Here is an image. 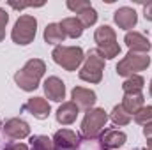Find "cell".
Returning <instances> with one entry per match:
<instances>
[{
    "label": "cell",
    "instance_id": "ffe728a7",
    "mask_svg": "<svg viewBox=\"0 0 152 150\" xmlns=\"http://www.w3.org/2000/svg\"><path fill=\"white\" fill-rule=\"evenodd\" d=\"M122 88H124V92H126V94H140V92H142V88H143V78H142V76H138V74L129 76V78L124 81Z\"/></svg>",
    "mask_w": 152,
    "mask_h": 150
},
{
    "label": "cell",
    "instance_id": "1f68e13d",
    "mask_svg": "<svg viewBox=\"0 0 152 150\" xmlns=\"http://www.w3.org/2000/svg\"><path fill=\"white\" fill-rule=\"evenodd\" d=\"M142 150H147V149H142Z\"/></svg>",
    "mask_w": 152,
    "mask_h": 150
},
{
    "label": "cell",
    "instance_id": "ba28073f",
    "mask_svg": "<svg viewBox=\"0 0 152 150\" xmlns=\"http://www.w3.org/2000/svg\"><path fill=\"white\" fill-rule=\"evenodd\" d=\"M78 141H80L78 134H75L69 129L57 131L55 136H53V143H55V149L57 150H75L78 147Z\"/></svg>",
    "mask_w": 152,
    "mask_h": 150
},
{
    "label": "cell",
    "instance_id": "5b68a950",
    "mask_svg": "<svg viewBox=\"0 0 152 150\" xmlns=\"http://www.w3.org/2000/svg\"><path fill=\"white\" fill-rule=\"evenodd\" d=\"M106 111L101 110V108H94V110H88L83 122H81V131L85 134V138H96L106 125Z\"/></svg>",
    "mask_w": 152,
    "mask_h": 150
},
{
    "label": "cell",
    "instance_id": "d6986e66",
    "mask_svg": "<svg viewBox=\"0 0 152 150\" xmlns=\"http://www.w3.org/2000/svg\"><path fill=\"white\" fill-rule=\"evenodd\" d=\"M64 39H66V36L58 23H50L44 28V41L48 44H60V42H64Z\"/></svg>",
    "mask_w": 152,
    "mask_h": 150
},
{
    "label": "cell",
    "instance_id": "4fadbf2b",
    "mask_svg": "<svg viewBox=\"0 0 152 150\" xmlns=\"http://www.w3.org/2000/svg\"><path fill=\"white\" fill-rule=\"evenodd\" d=\"M25 108L32 113L36 118H39V120H44V118H48V115H50V104H48V101H44L42 97H34V99H30V101L25 104Z\"/></svg>",
    "mask_w": 152,
    "mask_h": 150
},
{
    "label": "cell",
    "instance_id": "f1b7e54d",
    "mask_svg": "<svg viewBox=\"0 0 152 150\" xmlns=\"http://www.w3.org/2000/svg\"><path fill=\"white\" fill-rule=\"evenodd\" d=\"M7 150H27V147L21 145V143H14V145H11Z\"/></svg>",
    "mask_w": 152,
    "mask_h": 150
},
{
    "label": "cell",
    "instance_id": "f546056e",
    "mask_svg": "<svg viewBox=\"0 0 152 150\" xmlns=\"http://www.w3.org/2000/svg\"><path fill=\"white\" fill-rule=\"evenodd\" d=\"M149 150H152V140H149Z\"/></svg>",
    "mask_w": 152,
    "mask_h": 150
},
{
    "label": "cell",
    "instance_id": "d4e9b609",
    "mask_svg": "<svg viewBox=\"0 0 152 150\" xmlns=\"http://www.w3.org/2000/svg\"><path fill=\"white\" fill-rule=\"evenodd\" d=\"M66 5H67V9H71V11L76 12V14H80L81 11H85V9H88V7H92V4H90V2H80V0H76V2L69 0Z\"/></svg>",
    "mask_w": 152,
    "mask_h": 150
},
{
    "label": "cell",
    "instance_id": "8992f818",
    "mask_svg": "<svg viewBox=\"0 0 152 150\" xmlns=\"http://www.w3.org/2000/svg\"><path fill=\"white\" fill-rule=\"evenodd\" d=\"M151 66V57H147L145 53H134L129 51L127 57L117 66V73L120 76H133L138 71H143Z\"/></svg>",
    "mask_w": 152,
    "mask_h": 150
},
{
    "label": "cell",
    "instance_id": "484cf974",
    "mask_svg": "<svg viewBox=\"0 0 152 150\" xmlns=\"http://www.w3.org/2000/svg\"><path fill=\"white\" fill-rule=\"evenodd\" d=\"M7 21H9L7 12H5L4 9H0V41H2L4 36H5V25H7Z\"/></svg>",
    "mask_w": 152,
    "mask_h": 150
},
{
    "label": "cell",
    "instance_id": "e0dca14e",
    "mask_svg": "<svg viewBox=\"0 0 152 150\" xmlns=\"http://www.w3.org/2000/svg\"><path fill=\"white\" fill-rule=\"evenodd\" d=\"M120 106L129 113V115L138 113L143 108V95H142V92H140V94H126Z\"/></svg>",
    "mask_w": 152,
    "mask_h": 150
},
{
    "label": "cell",
    "instance_id": "603a6c76",
    "mask_svg": "<svg viewBox=\"0 0 152 150\" xmlns=\"http://www.w3.org/2000/svg\"><path fill=\"white\" fill-rule=\"evenodd\" d=\"M30 143H32L34 150H53L51 140L48 136H34V138H30Z\"/></svg>",
    "mask_w": 152,
    "mask_h": 150
},
{
    "label": "cell",
    "instance_id": "7c38bea8",
    "mask_svg": "<svg viewBox=\"0 0 152 150\" xmlns=\"http://www.w3.org/2000/svg\"><path fill=\"white\" fill-rule=\"evenodd\" d=\"M73 103H75L78 108H85V110H90L96 103V94L88 88H83V87H76L73 90Z\"/></svg>",
    "mask_w": 152,
    "mask_h": 150
},
{
    "label": "cell",
    "instance_id": "4316f807",
    "mask_svg": "<svg viewBox=\"0 0 152 150\" xmlns=\"http://www.w3.org/2000/svg\"><path fill=\"white\" fill-rule=\"evenodd\" d=\"M143 16L147 21H152V2H147L143 5Z\"/></svg>",
    "mask_w": 152,
    "mask_h": 150
},
{
    "label": "cell",
    "instance_id": "5bb4252c",
    "mask_svg": "<svg viewBox=\"0 0 152 150\" xmlns=\"http://www.w3.org/2000/svg\"><path fill=\"white\" fill-rule=\"evenodd\" d=\"M78 106H76L75 103H64L58 110H57V120H58V124H62V125H69V124H73L76 120V117H78Z\"/></svg>",
    "mask_w": 152,
    "mask_h": 150
},
{
    "label": "cell",
    "instance_id": "30bf717a",
    "mask_svg": "<svg viewBox=\"0 0 152 150\" xmlns=\"http://www.w3.org/2000/svg\"><path fill=\"white\" fill-rule=\"evenodd\" d=\"M113 20L120 28L129 30V28H133V27L136 25L138 16H136V11H134V9H131V7H120V9L115 11Z\"/></svg>",
    "mask_w": 152,
    "mask_h": 150
},
{
    "label": "cell",
    "instance_id": "8fae6325",
    "mask_svg": "<svg viewBox=\"0 0 152 150\" xmlns=\"http://www.w3.org/2000/svg\"><path fill=\"white\" fill-rule=\"evenodd\" d=\"M126 44H127V48L131 50V51H134V53H147L149 50H151V42H149V39L145 37V36H142V34H138V32H127L126 34Z\"/></svg>",
    "mask_w": 152,
    "mask_h": 150
},
{
    "label": "cell",
    "instance_id": "44dd1931",
    "mask_svg": "<svg viewBox=\"0 0 152 150\" xmlns=\"http://www.w3.org/2000/svg\"><path fill=\"white\" fill-rule=\"evenodd\" d=\"M131 118H133V115H129L120 104L115 106L113 111H112V120H113V124H117V125H126V124L131 122Z\"/></svg>",
    "mask_w": 152,
    "mask_h": 150
},
{
    "label": "cell",
    "instance_id": "ac0fdd59",
    "mask_svg": "<svg viewBox=\"0 0 152 150\" xmlns=\"http://www.w3.org/2000/svg\"><path fill=\"white\" fill-rule=\"evenodd\" d=\"M101 143L106 149H117L126 143V134L122 131H106L101 136Z\"/></svg>",
    "mask_w": 152,
    "mask_h": 150
},
{
    "label": "cell",
    "instance_id": "3957f363",
    "mask_svg": "<svg viewBox=\"0 0 152 150\" xmlns=\"http://www.w3.org/2000/svg\"><path fill=\"white\" fill-rule=\"evenodd\" d=\"M36 32H37V20L34 16H30V14H23L16 21L11 37L16 44L25 46V44L32 42V39L36 37Z\"/></svg>",
    "mask_w": 152,
    "mask_h": 150
},
{
    "label": "cell",
    "instance_id": "7402d4cb",
    "mask_svg": "<svg viewBox=\"0 0 152 150\" xmlns=\"http://www.w3.org/2000/svg\"><path fill=\"white\" fill-rule=\"evenodd\" d=\"M76 18L80 20V23H81V25H83V28H85V27H92V25L97 21V12H96V9H94V7H88V9L81 11Z\"/></svg>",
    "mask_w": 152,
    "mask_h": 150
},
{
    "label": "cell",
    "instance_id": "6da1fadb",
    "mask_svg": "<svg viewBox=\"0 0 152 150\" xmlns=\"http://www.w3.org/2000/svg\"><path fill=\"white\" fill-rule=\"evenodd\" d=\"M42 74H44V62L39 58H34V60H28L25 67L14 74V81L18 83L20 88L32 92L39 87V79Z\"/></svg>",
    "mask_w": 152,
    "mask_h": 150
},
{
    "label": "cell",
    "instance_id": "cb8c5ba5",
    "mask_svg": "<svg viewBox=\"0 0 152 150\" xmlns=\"http://www.w3.org/2000/svg\"><path fill=\"white\" fill-rule=\"evenodd\" d=\"M134 122L143 124V125L152 122V106H143L138 113H134Z\"/></svg>",
    "mask_w": 152,
    "mask_h": 150
},
{
    "label": "cell",
    "instance_id": "277c9868",
    "mask_svg": "<svg viewBox=\"0 0 152 150\" xmlns=\"http://www.w3.org/2000/svg\"><path fill=\"white\" fill-rule=\"evenodd\" d=\"M51 57L58 66H62L67 71H76V67L85 58L81 48H75V46H57L53 50Z\"/></svg>",
    "mask_w": 152,
    "mask_h": 150
},
{
    "label": "cell",
    "instance_id": "7a4b0ae2",
    "mask_svg": "<svg viewBox=\"0 0 152 150\" xmlns=\"http://www.w3.org/2000/svg\"><path fill=\"white\" fill-rule=\"evenodd\" d=\"M103 69H104V58L99 53V50H90L87 53V60L83 69L80 71V78L88 83H99L103 78Z\"/></svg>",
    "mask_w": 152,
    "mask_h": 150
},
{
    "label": "cell",
    "instance_id": "9a60e30c",
    "mask_svg": "<svg viewBox=\"0 0 152 150\" xmlns=\"http://www.w3.org/2000/svg\"><path fill=\"white\" fill-rule=\"evenodd\" d=\"M58 25H60V28H62V32H64L66 37L76 39L83 34V25L80 23L78 18H66V20H62Z\"/></svg>",
    "mask_w": 152,
    "mask_h": 150
},
{
    "label": "cell",
    "instance_id": "52a82bcc",
    "mask_svg": "<svg viewBox=\"0 0 152 150\" xmlns=\"http://www.w3.org/2000/svg\"><path fill=\"white\" fill-rule=\"evenodd\" d=\"M44 92H46V95H48L51 101L60 103V101H64V97H66V85H64V81H62L60 78L50 76V78L44 81Z\"/></svg>",
    "mask_w": 152,
    "mask_h": 150
},
{
    "label": "cell",
    "instance_id": "2e32d148",
    "mask_svg": "<svg viewBox=\"0 0 152 150\" xmlns=\"http://www.w3.org/2000/svg\"><path fill=\"white\" fill-rule=\"evenodd\" d=\"M96 42H97V46H99V50L101 48H106V46H112L115 44L117 41H115V32L112 27H108V25H103V27H99L97 30H96Z\"/></svg>",
    "mask_w": 152,
    "mask_h": 150
},
{
    "label": "cell",
    "instance_id": "9c48e42d",
    "mask_svg": "<svg viewBox=\"0 0 152 150\" xmlns=\"http://www.w3.org/2000/svg\"><path fill=\"white\" fill-rule=\"evenodd\" d=\"M4 133H5L9 138H12V140H21V138H27V136H28L30 127H28L27 122H23V120H20V118H12V120H9V122L4 125Z\"/></svg>",
    "mask_w": 152,
    "mask_h": 150
},
{
    "label": "cell",
    "instance_id": "4dcf8cb0",
    "mask_svg": "<svg viewBox=\"0 0 152 150\" xmlns=\"http://www.w3.org/2000/svg\"><path fill=\"white\" fill-rule=\"evenodd\" d=\"M149 90H151V95H152V79H151V88Z\"/></svg>",
    "mask_w": 152,
    "mask_h": 150
},
{
    "label": "cell",
    "instance_id": "83f0119b",
    "mask_svg": "<svg viewBox=\"0 0 152 150\" xmlns=\"http://www.w3.org/2000/svg\"><path fill=\"white\" fill-rule=\"evenodd\" d=\"M143 136L147 140H152V122H149L145 127H143Z\"/></svg>",
    "mask_w": 152,
    "mask_h": 150
}]
</instances>
